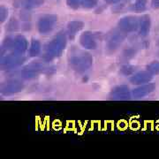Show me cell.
Wrapping results in <instances>:
<instances>
[{
	"mask_svg": "<svg viewBox=\"0 0 159 159\" xmlns=\"http://www.w3.org/2000/svg\"><path fill=\"white\" fill-rule=\"evenodd\" d=\"M156 88V85L154 83H149L146 85H142L139 88H137L133 91V96L134 97H143L148 96L151 92H153Z\"/></svg>",
	"mask_w": 159,
	"mask_h": 159,
	"instance_id": "cell-9",
	"label": "cell"
},
{
	"mask_svg": "<svg viewBox=\"0 0 159 159\" xmlns=\"http://www.w3.org/2000/svg\"><path fill=\"white\" fill-rule=\"evenodd\" d=\"M111 97L117 100H124L130 97L129 89L126 86H118L111 92Z\"/></svg>",
	"mask_w": 159,
	"mask_h": 159,
	"instance_id": "cell-7",
	"label": "cell"
},
{
	"mask_svg": "<svg viewBox=\"0 0 159 159\" xmlns=\"http://www.w3.org/2000/svg\"><path fill=\"white\" fill-rule=\"evenodd\" d=\"M43 2H44V0H23V3L27 8L40 6L43 4Z\"/></svg>",
	"mask_w": 159,
	"mask_h": 159,
	"instance_id": "cell-16",
	"label": "cell"
},
{
	"mask_svg": "<svg viewBox=\"0 0 159 159\" xmlns=\"http://www.w3.org/2000/svg\"><path fill=\"white\" fill-rule=\"evenodd\" d=\"M41 51V44L38 41L34 40L31 43L30 46V49H29V53H30V56L34 57V56H37Z\"/></svg>",
	"mask_w": 159,
	"mask_h": 159,
	"instance_id": "cell-14",
	"label": "cell"
},
{
	"mask_svg": "<svg viewBox=\"0 0 159 159\" xmlns=\"http://www.w3.org/2000/svg\"><path fill=\"white\" fill-rule=\"evenodd\" d=\"M57 21V16L53 14L44 15L38 21V30L41 34H47L54 29Z\"/></svg>",
	"mask_w": 159,
	"mask_h": 159,
	"instance_id": "cell-3",
	"label": "cell"
},
{
	"mask_svg": "<svg viewBox=\"0 0 159 159\" xmlns=\"http://www.w3.org/2000/svg\"><path fill=\"white\" fill-rule=\"evenodd\" d=\"M8 15V11L5 6H1V9H0V17H1V21H5L6 18Z\"/></svg>",
	"mask_w": 159,
	"mask_h": 159,
	"instance_id": "cell-21",
	"label": "cell"
},
{
	"mask_svg": "<svg viewBox=\"0 0 159 159\" xmlns=\"http://www.w3.org/2000/svg\"><path fill=\"white\" fill-rule=\"evenodd\" d=\"M148 71L151 74H159V62L154 61L148 66Z\"/></svg>",
	"mask_w": 159,
	"mask_h": 159,
	"instance_id": "cell-17",
	"label": "cell"
},
{
	"mask_svg": "<svg viewBox=\"0 0 159 159\" xmlns=\"http://www.w3.org/2000/svg\"><path fill=\"white\" fill-rule=\"evenodd\" d=\"M80 4L86 8H92L97 5V0H80Z\"/></svg>",
	"mask_w": 159,
	"mask_h": 159,
	"instance_id": "cell-19",
	"label": "cell"
},
{
	"mask_svg": "<svg viewBox=\"0 0 159 159\" xmlns=\"http://www.w3.org/2000/svg\"><path fill=\"white\" fill-rule=\"evenodd\" d=\"M152 80V74L149 72H140L132 76L130 81L133 84H144V83H148Z\"/></svg>",
	"mask_w": 159,
	"mask_h": 159,
	"instance_id": "cell-8",
	"label": "cell"
},
{
	"mask_svg": "<svg viewBox=\"0 0 159 159\" xmlns=\"http://www.w3.org/2000/svg\"><path fill=\"white\" fill-rule=\"evenodd\" d=\"M134 54H135V51L133 49H129V50H127L124 52L123 57H125V58H130L131 57H134Z\"/></svg>",
	"mask_w": 159,
	"mask_h": 159,
	"instance_id": "cell-22",
	"label": "cell"
},
{
	"mask_svg": "<svg viewBox=\"0 0 159 159\" xmlns=\"http://www.w3.org/2000/svg\"><path fill=\"white\" fill-rule=\"evenodd\" d=\"M66 43V36L62 33H59V34L55 36L46 45L44 58L46 60H51L52 58L59 56L62 53L63 50L65 49Z\"/></svg>",
	"mask_w": 159,
	"mask_h": 159,
	"instance_id": "cell-1",
	"label": "cell"
},
{
	"mask_svg": "<svg viewBox=\"0 0 159 159\" xmlns=\"http://www.w3.org/2000/svg\"><path fill=\"white\" fill-rule=\"evenodd\" d=\"M134 71H135V68H134V66H129V65L124 66L121 68V70H120L121 74H123L124 75H130V74H133Z\"/></svg>",
	"mask_w": 159,
	"mask_h": 159,
	"instance_id": "cell-18",
	"label": "cell"
},
{
	"mask_svg": "<svg viewBox=\"0 0 159 159\" xmlns=\"http://www.w3.org/2000/svg\"><path fill=\"white\" fill-rule=\"evenodd\" d=\"M70 65L74 70L81 73L85 72L92 65V57L88 53H80L72 56L70 59Z\"/></svg>",
	"mask_w": 159,
	"mask_h": 159,
	"instance_id": "cell-2",
	"label": "cell"
},
{
	"mask_svg": "<svg viewBox=\"0 0 159 159\" xmlns=\"http://www.w3.org/2000/svg\"><path fill=\"white\" fill-rule=\"evenodd\" d=\"M80 3V0H66V4L68 5V6L74 9L79 7Z\"/></svg>",
	"mask_w": 159,
	"mask_h": 159,
	"instance_id": "cell-20",
	"label": "cell"
},
{
	"mask_svg": "<svg viewBox=\"0 0 159 159\" xmlns=\"http://www.w3.org/2000/svg\"><path fill=\"white\" fill-rule=\"evenodd\" d=\"M148 0H135L134 2V10L136 11H143L147 7Z\"/></svg>",
	"mask_w": 159,
	"mask_h": 159,
	"instance_id": "cell-15",
	"label": "cell"
},
{
	"mask_svg": "<svg viewBox=\"0 0 159 159\" xmlns=\"http://www.w3.org/2000/svg\"><path fill=\"white\" fill-rule=\"evenodd\" d=\"M150 17L148 15H143L140 19V22H139V34L141 36H146L148 35L150 30Z\"/></svg>",
	"mask_w": 159,
	"mask_h": 159,
	"instance_id": "cell-10",
	"label": "cell"
},
{
	"mask_svg": "<svg viewBox=\"0 0 159 159\" xmlns=\"http://www.w3.org/2000/svg\"><path fill=\"white\" fill-rule=\"evenodd\" d=\"M151 6L155 9L159 8V0H151Z\"/></svg>",
	"mask_w": 159,
	"mask_h": 159,
	"instance_id": "cell-24",
	"label": "cell"
},
{
	"mask_svg": "<svg viewBox=\"0 0 159 159\" xmlns=\"http://www.w3.org/2000/svg\"><path fill=\"white\" fill-rule=\"evenodd\" d=\"M22 89V86L20 82L17 81H12L8 83L7 85L2 89V91H5L6 94H10V93H16L18 91H20Z\"/></svg>",
	"mask_w": 159,
	"mask_h": 159,
	"instance_id": "cell-13",
	"label": "cell"
},
{
	"mask_svg": "<svg viewBox=\"0 0 159 159\" xmlns=\"http://www.w3.org/2000/svg\"><path fill=\"white\" fill-rule=\"evenodd\" d=\"M124 39H125V34L123 31H114L113 34H111V35L110 36L107 43L108 50L115 51L122 43Z\"/></svg>",
	"mask_w": 159,
	"mask_h": 159,
	"instance_id": "cell-5",
	"label": "cell"
},
{
	"mask_svg": "<svg viewBox=\"0 0 159 159\" xmlns=\"http://www.w3.org/2000/svg\"><path fill=\"white\" fill-rule=\"evenodd\" d=\"M119 27L121 31L128 33L136 30L139 27V22L137 19L134 16H126L122 18L119 22Z\"/></svg>",
	"mask_w": 159,
	"mask_h": 159,
	"instance_id": "cell-4",
	"label": "cell"
},
{
	"mask_svg": "<svg viewBox=\"0 0 159 159\" xmlns=\"http://www.w3.org/2000/svg\"><path fill=\"white\" fill-rule=\"evenodd\" d=\"M8 29H11V30H16L18 29V23L15 20L12 19V20H11V22L9 23V27Z\"/></svg>",
	"mask_w": 159,
	"mask_h": 159,
	"instance_id": "cell-23",
	"label": "cell"
},
{
	"mask_svg": "<svg viewBox=\"0 0 159 159\" xmlns=\"http://www.w3.org/2000/svg\"><path fill=\"white\" fill-rule=\"evenodd\" d=\"M43 66L40 64L31 65V66H29L23 70V76L27 79L31 78V77H34L41 71V69H43Z\"/></svg>",
	"mask_w": 159,
	"mask_h": 159,
	"instance_id": "cell-11",
	"label": "cell"
},
{
	"mask_svg": "<svg viewBox=\"0 0 159 159\" xmlns=\"http://www.w3.org/2000/svg\"><path fill=\"white\" fill-rule=\"evenodd\" d=\"M83 28V23L81 21H72L67 26V34L70 38H74L76 34Z\"/></svg>",
	"mask_w": 159,
	"mask_h": 159,
	"instance_id": "cell-12",
	"label": "cell"
},
{
	"mask_svg": "<svg viewBox=\"0 0 159 159\" xmlns=\"http://www.w3.org/2000/svg\"><path fill=\"white\" fill-rule=\"evenodd\" d=\"M80 43L84 48L89 49V50H94L97 46L95 34L91 32H85L81 34L80 37Z\"/></svg>",
	"mask_w": 159,
	"mask_h": 159,
	"instance_id": "cell-6",
	"label": "cell"
},
{
	"mask_svg": "<svg viewBox=\"0 0 159 159\" xmlns=\"http://www.w3.org/2000/svg\"><path fill=\"white\" fill-rule=\"evenodd\" d=\"M107 3L109 4H113V3H117V2H119V0H105Z\"/></svg>",
	"mask_w": 159,
	"mask_h": 159,
	"instance_id": "cell-25",
	"label": "cell"
}]
</instances>
